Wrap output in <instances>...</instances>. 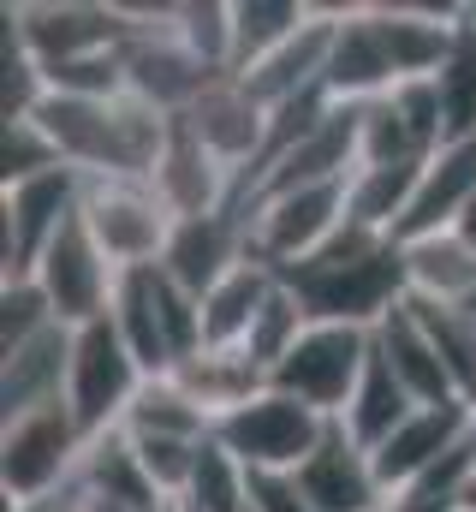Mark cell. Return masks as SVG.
<instances>
[{
    "label": "cell",
    "instance_id": "42",
    "mask_svg": "<svg viewBox=\"0 0 476 512\" xmlns=\"http://www.w3.org/2000/svg\"><path fill=\"white\" fill-rule=\"evenodd\" d=\"M161 512H185V507H179V501H167V507H161Z\"/></svg>",
    "mask_w": 476,
    "mask_h": 512
},
{
    "label": "cell",
    "instance_id": "30",
    "mask_svg": "<svg viewBox=\"0 0 476 512\" xmlns=\"http://www.w3.org/2000/svg\"><path fill=\"white\" fill-rule=\"evenodd\" d=\"M316 6L304 0H233V78L250 72L256 60H268L274 48H286Z\"/></svg>",
    "mask_w": 476,
    "mask_h": 512
},
{
    "label": "cell",
    "instance_id": "21",
    "mask_svg": "<svg viewBox=\"0 0 476 512\" xmlns=\"http://www.w3.org/2000/svg\"><path fill=\"white\" fill-rule=\"evenodd\" d=\"M108 322L131 346L143 376H173V340H167V322H161V274H155V262L149 268H119Z\"/></svg>",
    "mask_w": 476,
    "mask_h": 512
},
{
    "label": "cell",
    "instance_id": "3",
    "mask_svg": "<svg viewBox=\"0 0 476 512\" xmlns=\"http://www.w3.org/2000/svg\"><path fill=\"white\" fill-rule=\"evenodd\" d=\"M346 185L352 179H334V185H298V191H274V197H256L244 215V233H250V256L268 262V268H298L322 245L340 239V227L352 221L346 209Z\"/></svg>",
    "mask_w": 476,
    "mask_h": 512
},
{
    "label": "cell",
    "instance_id": "25",
    "mask_svg": "<svg viewBox=\"0 0 476 512\" xmlns=\"http://www.w3.org/2000/svg\"><path fill=\"white\" fill-rule=\"evenodd\" d=\"M173 382H179L197 405H203V411H209V423H221L227 411L250 405V399L268 387V376H262L238 346H203L197 358H185V364L173 370Z\"/></svg>",
    "mask_w": 476,
    "mask_h": 512
},
{
    "label": "cell",
    "instance_id": "8",
    "mask_svg": "<svg viewBox=\"0 0 476 512\" xmlns=\"http://www.w3.org/2000/svg\"><path fill=\"white\" fill-rule=\"evenodd\" d=\"M143 382H149V376L137 370L131 346L119 340V328L108 322V316L90 322V328H72L66 405H72V417H78V429H84L90 441L125 423V411H131V399H137V387Z\"/></svg>",
    "mask_w": 476,
    "mask_h": 512
},
{
    "label": "cell",
    "instance_id": "15",
    "mask_svg": "<svg viewBox=\"0 0 476 512\" xmlns=\"http://www.w3.org/2000/svg\"><path fill=\"white\" fill-rule=\"evenodd\" d=\"M250 256V233H244V215L221 209V215H185L161 251L167 280H179L191 298H209L238 262Z\"/></svg>",
    "mask_w": 476,
    "mask_h": 512
},
{
    "label": "cell",
    "instance_id": "18",
    "mask_svg": "<svg viewBox=\"0 0 476 512\" xmlns=\"http://www.w3.org/2000/svg\"><path fill=\"white\" fill-rule=\"evenodd\" d=\"M298 489H304V501H310L316 512H375L381 501H387L369 447H357L340 423H328L322 447L304 459Z\"/></svg>",
    "mask_w": 476,
    "mask_h": 512
},
{
    "label": "cell",
    "instance_id": "23",
    "mask_svg": "<svg viewBox=\"0 0 476 512\" xmlns=\"http://www.w3.org/2000/svg\"><path fill=\"white\" fill-rule=\"evenodd\" d=\"M72 483L90 489V495H102V501H114V507H125V512H161L167 507V495L149 483V471H143V459H137V447H131L125 429H108V435H96L84 447V465H78Z\"/></svg>",
    "mask_w": 476,
    "mask_h": 512
},
{
    "label": "cell",
    "instance_id": "4",
    "mask_svg": "<svg viewBox=\"0 0 476 512\" xmlns=\"http://www.w3.org/2000/svg\"><path fill=\"white\" fill-rule=\"evenodd\" d=\"M369 352H375V328H346V322H310L304 340L274 364L268 387L322 411V417H346L357 382L369 370Z\"/></svg>",
    "mask_w": 476,
    "mask_h": 512
},
{
    "label": "cell",
    "instance_id": "7",
    "mask_svg": "<svg viewBox=\"0 0 476 512\" xmlns=\"http://www.w3.org/2000/svg\"><path fill=\"white\" fill-rule=\"evenodd\" d=\"M78 215L96 233V245L114 256V268H149V262H161L173 227H179V215L167 209V197L149 179H84Z\"/></svg>",
    "mask_w": 476,
    "mask_h": 512
},
{
    "label": "cell",
    "instance_id": "32",
    "mask_svg": "<svg viewBox=\"0 0 476 512\" xmlns=\"http://www.w3.org/2000/svg\"><path fill=\"white\" fill-rule=\"evenodd\" d=\"M435 96H441L447 143L476 137V6H459V36H453V54L435 72Z\"/></svg>",
    "mask_w": 476,
    "mask_h": 512
},
{
    "label": "cell",
    "instance_id": "28",
    "mask_svg": "<svg viewBox=\"0 0 476 512\" xmlns=\"http://www.w3.org/2000/svg\"><path fill=\"white\" fill-rule=\"evenodd\" d=\"M423 179V161H393V167H357L352 185H346V209H352V227H369L381 239L399 233L405 209H411V191Z\"/></svg>",
    "mask_w": 476,
    "mask_h": 512
},
{
    "label": "cell",
    "instance_id": "35",
    "mask_svg": "<svg viewBox=\"0 0 476 512\" xmlns=\"http://www.w3.org/2000/svg\"><path fill=\"white\" fill-rule=\"evenodd\" d=\"M179 507L185 512H250V471L238 465L215 435L203 441L197 471H191V489H185Z\"/></svg>",
    "mask_w": 476,
    "mask_h": 512
},
{
    "label": "cell",
    "instance_id": "20",
    "mask_svg": "<svg viewBox=\"0 0 476 512\" xmlns=\"http://www.w3.org/2000/svg\"><path fill=\"white\" fill-rule=\"evenodd\" d=\"M66 376H72V328H48L18 352H0V423L30 417L42 405H66Z\"/></svg>",
    "mask_w": 476,
    "mask_h": 512
},
{
    "label": "cell",
    "instance_id": "24",
    "mask_svg": "<svg viewBox=\"0 0 476 512\" xmlns=\"http://www.w3.org/2000/svg\"><path fill=\"white\" fill-rule=\"evenodd\" d=\"M405 251V286L411 298H435V304H476V245L453 233H429L399 245Z\"/></svg>",
    "mask_w": 476,
    "mask_h": 512
},
{
    "label": "cell",
    "instance_id": "29",
    "mask_svg": "<svg viewBox=\"0 0 476 512\" xmlns=\"http://www.w3.org/2000/svg\"><path fill=\"white\" fill-rule=\"evenodd\" d=\"M405 310L417 316V328L429 334V346L441 352L447 376L459 387V399H476V310L471 304H435V298H411L405 292Z\"/></svg>",
    "mask_w": 476,
    "mask_h": 512
},
{
    "label": "cell",
    "instance_id": "41",
    "mask_svg": "<svg viewBox=\"0 0 476 512\" xmlns=\"http://www.w3.org/2000/svg\"><path fill=\"white\" fill-rule=\"evenodd\" d=\"M459 507L476 512V459H471V477H465V495H459Z\"/></svg>",
    "mask_w": 476,
    "mask_h": 512
},
{
    "label": "cell",
    "instance_id": "19",
    "mask_svg": "<svg viewBox=\"0 0 476 512\" xmlns=\"http://www.w3.org/2000/svg\"><path fill=\"white\" fill-rule=\"evenodd\" d=\"M161 197H167V209L185 221V215H221V209H233L238 203V173L233 167H221L191 131L173 120V137H167V149H161V167H155V179H149Z\"/></svg>",
    "mask_w": 476,
    "mask_h": 512
},
{
    "label": "cell",
    "instance_id": "22",
    "mask_svg": "<svg viewBox=\"0 0 476 512\" xmlns=\"http://www.w3.org/2000/svg\"><path fill=\"white\" fill-rule=\"evenodd\" d=\"M375 352L393 364V376L405 382V393H411L417 405H459V387H453V376H447L441 352L429 346V334L417 328V316H411L405 304L381 316V328H375Z\"/></svg>",
    "mask_w": 476,
    "mask_h": 512
},
{
    "label": "cell",
    "instance_id": "5",
    "mask_svg": "<svg viewBox=\"0 0 476 512\" xmlns=\"http://www.w3.org/2000/svg\"><path fill=\"white\" fill-rule=\"evenodd\" d=\"M90 435L78 429L72 405H42L30 417L0 423V495L6 501H42L66 489L84 465Z\"/></svg>",
    "mask_w": 476,
    "mask_h": 512
},
{
    "label": "cell",
    "instance_id": "39",
    "mask_svg": "<svg viewBox=\"0 0 476 512\" xmlns=\"http://www.w3.org/2000/svg\"><path fill=\"white\" fill-rule=\"evenodd\" d=\"M66 167L60 149L48 143V131L36 120H6V137H0V185H24V179H42Z\"/></svg>",
    "mask_w": 476,
    "mask_h": 512
},
{
    "label": "cell",
    "instance_id": "34",
    "mask_svg": "<svg viewBox=\"0 0 476 512\" xmlns=\"http://www.w3.org/2000/svg\"><path fill=\"white\" fill-rule=\"evenodd\" d=\"M304 328H310V310H304V298L286 286V274L274 280V292H268V304L256 310V322H250V334H244V358L262 370V376H274V364L304 340Z\"/></svg>",
    "mask_w": 476,
    "mask_h": 512
},
{
    "label": "cell",
    "instance_id": "27",
    "mask_svg": "<svg viewBox=\"0 0 476 512\" xmlns=\"http://www.w3.org/2000/svg\"><path fill=\"white\" fill-rule=\"evenodd\" d=\"M417 411V399L405 393V382L393 376V364L381 358V352H369V370H363V382H357V393H352V405H346V417H340V429L352 435L357 447H381L405 417Z\"/></svg>",
    "mask_w": 476,
    "mask_h": 512
},
{
    "label": "cell",
    "instance_id": "2",
    "mask_svg": "<svg viewBox=\"0 0 476 512\" xmlns=\"http://www.w3.org/2000/svg\"><path fill=\"white\" fill-rule=\"evenodd\" d=\"M286 286L304 298L310 322H346V328H381L387 310L405 304V251L369 227H340L334 245L286 268Z\"/></svg>",
    "mask_w": 476,
    "mask_h": 512
},
{
    "label": "cell",
    "instance_id": "26",
    "mask_svg": "<svg viewBox=\"0 0 476 512\" xmlns=\"http://www.w3.org/2000/svg\"><path fill=\"white\" fill-rule=\"evenodd\" d=\"M274 280H280V268H268V262H256V256H244L233 274L203 298V346H244V334H250L256 310L268 304Z\"/></svg>",
    "mask_w": 476,
    "mask_h": 512
},
{
    "label": "cell",
    "instance_id": "40",
    "mask_svg": "<svg viewBox=\"0 0 476 512\" xmlns=\"http://www.w3.org/2000/svg\"><path fill=\"white\" fill-rule=\"evenodd\" d=\"M250 512H316L304 501L298 477L286 471H250Z\"/></svg>",
    "mask_w": 476,
    "mask_h": 512
},
{
    "label": "cell",
    "instance_id": "13",
    "mask_svg": "<svg viewBox=\"0 0 476 512\" xmlns=\"http://www.w3.org/2000/svg\"><path fill=\"white\" fill-rule=\"evenodd\" d=\"M179 126L191 131L221 167H233L238 185H244V173L256 167V155H262V143H268V108H262L238 78H215V84L179 114Z\"/></svg>",
    "mask_w": 476,
    "mask_h": 512
},
{
    "label": "cell",
    "instance_id": "36",
    "mask_svg": "<svg viewBox=\"0 0 476 512\" xmlns=\"http://www.w3.org/2000/svg\"><path fill=\"white\" fill-rule=\"evenodd\" d=\"M393 161H429L417 149L411 126L399 120V108L381 96V102H363L357 108V167H393Z\"/></svg>",
    "mask_w": 476,
    "mask_h": 512
},
{
    "label": "cell",
    "instance_id": "17",
    "mask_svg": "<svg viewBox=\"0 0 476 512\" xmlns=\"http://www.w3.org/2000/svg\"><path fill=\"white\" fill-rule=\"evenodd\" d=\"M328 96L363 108V102H381L399 90V72H393V54L381 42V24H375V6H340V30H334V54H328Z\"/></svg>",
    "mask_w": 476,
    "mask_h": 512
},
{
    "label": "cell",
    "instance_id": "6",
    "mask_svg": "<svg viewBox=\"0 0 476 512\" xmlns=\"http://www.w3.org/2000/svg\"><path fill=\"white\" fill-rule=\"evenodd\" d=\"M328 423L334 417H322V411H310V405L262 387L250 405H238V411H227L215 423V441L233 453L244 471H286V477H298L304 459L322 447Z\"/></svg>",
    "mask_w": 476,
    "mask_h": 512
},
{
    "label": "cell",
    "instance_id": "9",
    "mask_svg": "<svg viewBox=\"0 0 476 512\" xmlns=\"http://www.w3.org/2000/svg\"><path fill=\"white\" fill-rule=\"evenodd\" d=\"M6 30L36 54V66H72L90 54H114L131 36V6H84V0H18L6 6Z\"/></svg>",
    "mask_w": 476,
    "mask_h": 512
},
{
    "label": "cell",
    "instance_id": "44",
    "mask_svg": "<svg viewBox=\"0 0 476 512\" xmlns=\"http://www.w3.org/2000/svg\"><path fill=\"white\" fill-rule=\"evenodd\" d=\"M459 512H465V507H459Z\"/></svg>",
    "mask_w": 476,
    "mask_h": 512
},
{
    "label": "cell",
    "instance_id": "10",
    "mask_svg": "<svg viewBox=\"0 0 476 512\" xmlns=\"http://www.w3.org/2000/svg\"><path fill=\"white\" fill-rule=\"evenodd\" d=\"M84 203V179L72 167H54L24 185H0V280L36 274L42 251L72 227Z\"/></svg>",
    "mask_w": 476,
    "mask_h": 512
},
{
    "label": "cell",
    "instance_id": "16",
    "mask_svg": "<svg viewBox=\"0 0 476 512\" xmlns=\"http://www.w3.org/2000/svg\"><path fill=\"white\" fill-rule=\"evenodd\" d=\"M471 203H476V137L441 143V149L423 161V179H417V191H411V209H405L393 245H411V239L465 227Z\"/></svg>",
    "mask_w": 476,
    "mask_h": 512
},
{
    "label": "cell",
    "instance_id": "14",
    "mask_svg": "<svg viewBox=\"0 0 476 512\" xmlns=\"http://www.w3.org/2000/svg\"><path fill=\"white\" fill-rule=\"evenodd\" d=\"M334 30H340V6H316L310 24H304L286 48H274L268 60H256L250 72H238V84H244L268 114H280V108H292V102L328 90L322 78H328V54H334Z\"/></svg>",
    "mask_w": 476,
    "mask_h": 512
},
{
    "label": "cell",
    "instance_id": "1",
    "mask_svg": "<svg viewBox=\"0 0 476 512\" xmlns=\"http://www.w3.org/2000/svg\"><path fill=\"white\" fill-rule=\"evenodd\" d=\"M48 131V143L60 149V161L78 179H155L161 149L173 137V114L149 108L143 96H42V108L30 114Z\"/></svg>",
    "mask_w": 476,
    "mask_h": 512
},
{
    "label": "cell",
    "instance_id": "31",
    "mask_svg": "<svg viewBox=\"0 0 476 512\" xmlns=\"http://www.w3.org/2000/svg\"><path fill=\"white\" fill-rule=\"evenodd\" d=\"M119 429L125 435H185V441H209L215 435L209 411L173 382V376H149V382L137 387V399H131V411H125Z\"/></svg>",
    "mask_w": 476,
    "mask_h": 512
},
{
    "label": "cell",
    "instance_id": "38",
    "mask_svg": "<svg viewBox=\"0 0 476 512\" xmlns=\"http://www.w3.org/2000/svg\"><path fill=\"white\" fill-rule=\"evenodd\" d=\"M131 447H137V459H143L149 483H155L167 501H185L203 441H185V435H131Z\"/></svg>",
    "mask_w": 476,
    "mask_h": 512
},
{
    "label": "cell",
    "instance_id": "43",
    "mask_svg": "<svg viewBox=\"0 0 476 512\" xmlns=\"http://www.w3.org/2000/svg\"><path fill=\"white\" fill-rule=\"evenodd\" d=\"M471 423H476V399H471Z\"/></svg>",
    "mask_w": 476,
    "mask_h": 512
},
{
    "label": "cell",
    "instance_id": "12",
    "mask_svg": "<svg viewBox=\"0 0 476 512\" xmlns=\"http://www.w3.org/2000/svg\"><path fill=\"white\" fill-rule=\"evenodd\" d=\"M465 441H476V423H471V405H465V399H459V405H417L369 459H375L381 489L393 495V489L429 477L435 465H447Z\"/></svg>",
    "mask_w": 476,
    "mask_h": 512
},
{
    "label": "cell",
    "instance_id": "11",
    "mask_svg": "<svg viewBox=\"0 0 476 512\" xmlns=\"http://www.w3.org/2000/svg\"><path fill=\"white\" fill-rule=\"evenodd\" d=\"M30 280L48 292V304H54V316L66 328H90V322H102L114 310L119 268H114V256L96 245V233L84 227V215H72V227L42 251Z\"/></svg>",
    "mask_w": 476,
    "mask_h": 512
},
{
    "label": "cell",
    "instance_id": "37",
    "mask_svg": "<svg viewBox=\"0 0 476 512\" xmlns=\"http://www.w3.org/2000/svg\"><path fill=\"white\" fill-rule=\"evenodd\" d=\"M48 328H60L48 292H42L30 274H24V280H0V352H18V346H30V340L48 334Z\"/></svg>",
    "mask_w": 476,
    "mask_h": 512
},
{
    "label": "cell",
    "instance_id": "33",
    "mask_svg": "<svg viewBox=\"0 0 476 512\" xmlns=\"http://www.w3.org/2000/svg\"><path fill=\"white\" fill-rule=\"evenodd\" d=\"M167 24L179 36V48L209 66L215 78H233V0H185L167 6Z\"/></svg>",
    "mask_w": 476,
    "mask_h": 512
}]
</instances>
